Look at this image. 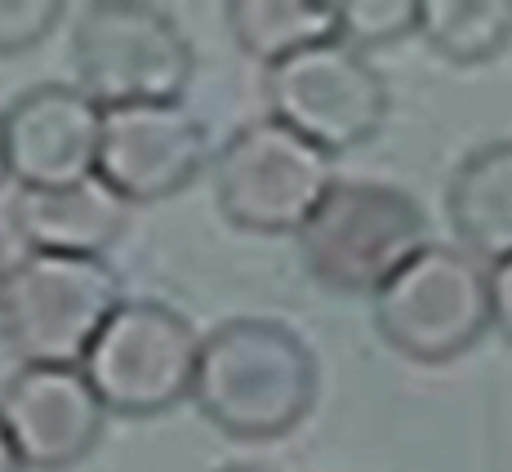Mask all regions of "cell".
Listing matches in <instances>:
<instances>
[{
    "label": "cell",
    "mask_w": 512,
    "mask_h": 472,
    "mask_svg": "<svg viewBox=\"0 0 512 472\" xmlns=\"http://www.w3.org/2000/svg\"><path fill=\"white\" fill-rule=\"evenodd\" d=\"M0 472H27L23 468V459H18V450H14V441H9V432L0 428Z\"/></svg>",
    "instance_id": "cell-19"
},
{
    "label": "cell",
    "mask_w": 512,
    "mask_h": 472,
    "mask_svg": "<svg viewBox=\"0 0 512 472\" xmlns=\"http://www.w3.org/2000/svg\"><path fill=\"white\" fill-rule=\"evenodd\" d=\"M121 303L125 285L107 259L27 250L0 281V339L23 366H81Z\"/></svg>",
    "instance_id": "cell-3"
},
{
    "label": "cell",
    "mask_w": 512,
    "mask_h": 472,
    "mask_svg": "<svg viewBox=\"0 0 512 472\" xmlns=\"http://www.w3.org/2000/svg\"><path fill=\"white\" fill-rule=\"evenodd\" d=\"M9 183V161H5V112H0V188Z\"/></svg>",
    "instance_id": "cell-20"
},
{
    "label": "cell",
    "mask_w": 512,
    "mask_h": 472,
    "mask_svg": "<svg viewBox=\"0 0 512 472\" xmlns=\"http://www.w3.org/2000/svg\"><path fill=\"white\" fill-rule=\"evenodd\" d=\"M446 219L459 236V250L481 263L512 259V139L472 147L455 165L446 188Z\"/></svg>",
    "instance_id": "cell-13"
},
{
    "label": "cell",
    "mask_w": 512,
    "mask_h": 472,
    "mask_svg": "<svg viewBox=\"0 0 512 472\" xmlns=\"http://www.w3.org/2000/svg\"><path fill=\"white\" fill-rule=\"evenodd\" d=\"M334 14L339 41L361 54L419 36V0H334Z\"/></svg>",
    "instance_id": "cell-16"
},
{
    "label": "cell",
    "mask_w": 512,
    "mask_h": 472,
    "mask_svg": "<svg viewBox=\"0 0 512 472\" xmlns=\"http://www.w3.org/2000/svg\"><path fill=\"white\" fill-rule=\"evenodd\" d=\"M210 161V130L183 103H134L103 112L94 174L125 205L170 201L192 188Z\"/></svg>",
    "instance_id": "cell-9"
},
{
    "label": "cell",
    "mask_w": 512,
    "mask_h": 472,
    "mask_svg": "<svg viewBox=\"0 0 512 472\" xmlns=\"http://www.w3.org/2000/svg\"><path fill=\"white\" fill-rule=\"evenodd\" d=\"M76 90L98 107L183 103L196 72V49L179 18L143 0H94L72 32Z\"/></svg>",
    "instance_id": "cell-5"
},
{
    "label": "cell",
    "mask_w": 512,
    "mask_h": 472,
    "mask_svg": "<svg viewBox=\"0 0 512 472\" xmlns=\"http://www.w3.org/2000/svg\"><path fill=\"white\" fill-rule=\"evenodd\" d=\"M219 214L254 236H294L334 188V156L281 125L277 116L245 121L214 152Z\"/></svg>",
    "instance_id": "cell-6"
},
{
    "label": "cell",
    "mask_w": 512,
    "mask_h": 472,
    "mask_svg": "<svg viewBox=\"0 0 512 472\" xmlns=\"http://www.w3.org/2000/svg\"><path fill=\"white\" fill-rule=\"evenodd\" d=\"M103 107L63 81L32 85L5 107V161L18 192H49L94 179Z\"/></svg>",
    "instance_id": "cell-11"
},
{
    "label": "cell",
    "mask_w": 512,
    "mask_h": 472,
    "mask_svg": "<svg viewBox=\"0 0 512 472\" xmlns=\"http://www.w3.org/2000/svg\"><path fill=\"white\" fill-rule=\"evenodd\" d=\"M419 41L455 67L495 63L512 49V0H419Z\"/></svg>",
    "instance_id": "cell-15"
},
{
    "label": "cell",
    "mask_w": 512,
    "mask_h": 472,
    "mask_svg": "<svg viewBox=\"0 0 512 472\" xmlns=\"http://www.w3.org/2000/svg\"><path fill=\"white\" fill-rule=\"evenodd\" d=\"M223 23L241 54L259 58L263 72L294 58L299 49L339 36L334 0H232L223 5Z\"/></svg>",
    "instance_id": "cell-14"
},
{
    "label": "cell",
    "mask_w": 512,
    "mask_h": 472,
    "mask_svg": "<svg viewBox=\"0 0 512 472\" xmlns=\"http://www.w3.org/2000/svg\"><path fill=\"white\" fill-rule=\"evenodd\" d=\"M214 472H272V468H259V464H228V468H214Z\"/></svg>",
    "instance_id": "cell-21"
},
{
    "label": "cell",
    "mask_w": 512,
    "mask_h": 472,
    "mask_svg": "<svg viewBox=\"0 0 512 472\" xmlns=\"http://www.w3.org/2000/svg\"><path fill=\"white\" fill-rule=\"evenodd\" d=\"M0 428L27 472H67L98 450L107 410L81 366H18L0 388Z\"/></svg>",
    "instance_id": "cell-10"
},
{
    "label": "cell",
    "mask_w": 512,
    "mask_h": 472,
    "mask_svg": "<svg viewBox=\"0 0 512 472\" xmlns=\"http://www.w3.org/2000/svg\"><path fill=\"white\" fill-rule=\"evenodd\" d=\"M5 268L9 263H5V245H0V281H5Z\"/></svg>",
    "instance_id": "cell-22"
},
{
    "label": "cell",
    "mask_w": 512,
    "mask_h": 472,
    "mask_svg": "<svg viewBox=\"0 0 512 472\" xmlns=\"http://www.w3.org/2000/svg\"><path fill=\"white\" fill-rule=\"evenodd\" d=\"M9 223L32 254L107 259V250L130 228V205L94 174L72 188L18 192L9 205Z\"/></svg>",
    "instance_id": "cell-12"
},
{
    "label": "cell",
    "mask_w": 512,
    "mask_h": 472,
    "mask_svg": "<svg viewBox=\"0 0 512 472\" xmlns=\"http://www.w3.org/2000/svg\"><path fill=\"white\" fill-rule=\"evenodd\" d=\"M263 94H268V116H277L330 156L370 143L392 107L388 81L370 63V54L343 45L339 36L268 67Z\"/></svg>",
    "instance_id": "cell-8"
},
{
    "label": "cell",
    "mask_w": 512,
    "mask_h": 472,
    "mask_svg": "<svg viewBox=\"0 0 512 472\" xmlns=\"http://www.w3.org/2000/svg\"><path fill=\"white\" fill-rule=\"evenodd\" d=\"M490 330H499L504 343H512V259L490 268Z\"/></svg>",
    "instance_id": "cell-18"
},
{
    "label": "cell",
    "mask_w": 512,
    "mask_h": 472,
    "mask_svg": "<svg viewBox=\"0 0 512 472\" xmlns=\"http://www.w3.org/2000/svg\"><path fill=\"white\" fill-rule=\"evenodd\" d=\"M317 352L277 317H232L201 334L192 406L232 441H281L312 415Z\"/></svg>",
    "instance_id": "cell-1"
},
{
    "label": "cell",
    "mask_w": 512,
    "mask_h": 472,
    "mask_svg": "<svg viewBox=\"0 0 512 472\" xmlns=\"http://www.w3.org/2000/svg\"><path fill=\"white\" fill-rule=\"evenodd\" d=\"M201 334L179 308L125 299L85 352L81 370L107 415L152 419L192 397Z\"/></svg>",
    "instance_id": "cell-7"
},
{
    "label": "cell",
    "mask_w": 512,
    "mask_h": 472,
    "mask_svg": "<svg viewBox=\"0 0 512 472\" xmlns=\"http://www.w3.org/2000/svg\"><path fill=\"white\" fill-rule=\"evenodd\" d=\"M374 330L419 366H450L490 334V268L459 245H423L370 294Z\"/></svg>",
    "instance_id": "cell-4"
},
{
    "label": "cell",
    "mask_w": 512,
    "mask_h": 472,
    "mask_svg": "<svg viewBox=\"0 0 512 472\" xmlns=\"http://www.w3.org/2000/svg\"><path fill=\"white\" fill-rule=\"evenodd\" d=\"M308 277L326 294H374L428 245V210L397 183L343 179L294 232Z\"/></svg>",
    "instance_id": "cell-2"
},
{
    "label": "cell",
    "mask_w": 512,
    "mask_h": 472,
    "mask_svg": "<svg viewBox=\"0 0 512 472\" xmlns=\"http://www.w3.org/2000/svg\"><path fill=\"white\" fill-rule=\"evenodd\" d=\"M63 0H0V54H27L63 23Z\"/></svg>",
    "instance_id": "cell-17"
}]
</instances>
